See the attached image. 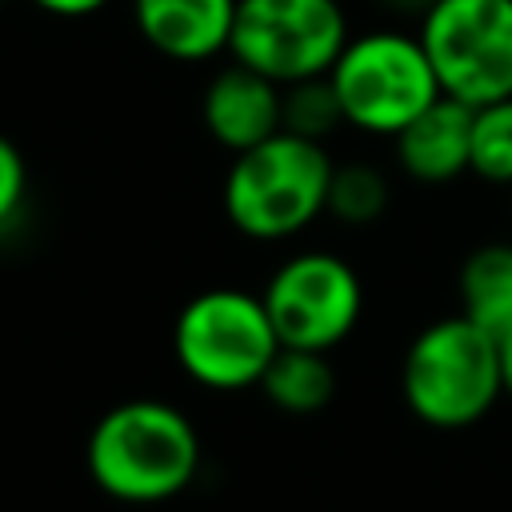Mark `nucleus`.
<instances>
[{
	"label": "nucleus",
	"mask_w": 512,
	"mask_h": 512,
	"mask_svg": "<svg viewBox=\"0 0 512 512\" xmlns=\"http://www.w3.org/2000/svg\"><path fill=\"white\" fill-rule=\"evenodd\" d=\"M88 476L120 504H160L180 496L200 468V436L168 400L112 404L88 432Z\"/></svg>",
	"instance_id": "f257e3e1"
},
{
	"label": "nucleus",
	"mask_w": 512,
	"mask_h": 512,
	"mask_svg": "<svg viewBox=\"0 0 512 512\" xmlns=\"http://www.w3.org/2000/svg\"><path fill=\"white\" fill-rule=\"evenodd\" d=\"M336 160L324 144L276 132L272 140L236 152L220 200L228 224L248 240H292L328 208Z\"/></svg>",
	"instance_id": "f03ea898"
},
{
	"label": "nucleus",
	"mask_w": 512,
	"mask_h": 512,
	"mask_svg": "<svg viewBox=\"0 0 512 512\" xmlns=\"http://www.w3.org/2000/svg\"><path fill=\"white\" fill-rule=\"evenodd\" d=\"M400 392L416 420L468 428L504 396L500 340L468 316H440L416 332L400 364Z\"/></svg>",
	"instance_id": "7ed1b4c3"
},
{
	"label": "nucleus",
	"mask_w": 512,
	"mask_h": 512,
	"mask_svg": "<svg viewBox=\"0 0 512 512\" xmlns=\"http://www.w3.org/2000/svg\"><path fill=\"white\" fill-rule=\"evenodd\" d=\"M328 84L344 124L368 136H396L408 120L444 96L420 36H404L396 28L348 36L344 52L328 68Z\"/></svg>",
	"instance_id": "20e7f679"
},
{
	"label": "nucleus",
	"mask_w": 512,
	"mask_h": 512,
	"mask_svg": "<svg viewBox=\"0 0 512 512\" xmlns=\"http://www.w3.org/2000/svg\"><path fill=\"white\" fill-rule=\"evenodd\" d=\"M172 352L188 380L212 392H240L260 384L280 352V336L260 296L240 288H204L180 308L172 324Z\"/></svg>",
	"instance_id": "39448f33"
},
{
	"label": "nucleus",
	"mask_w": 512,
	"mask_h": 512,
	"mask_svg": "<svg viewBox=\"0 0 512 512\" xmlns=\"http://www.w3.org/2000/svg\"><path fill=\"white\" fill-rule=\"evenodd\" d=\"M416 36L444 96L468 108L512 96V0H436Z\"/></svg>",
	"instance_id": "423d86ee"
},
{
	"label": "nucleus",
	"mask_w": 512,
	"mask_h": 512,
	"mask_svg": "<svg viewBox=\"0 0 512 512\" xmlns=\"http://www.w3.org/2000/svg\"><path fill=\"white\" fill-rule=\"evenodd\" d=\"M348 36L340 0H236L228 52L236 64L288 88L328 76Z\"/></svg>",
	"instance_id": "0eeeda50"
},
{
	"label": "nucleus",
	"mask_w": 512,
	"mask_h": 512,
	"mask_svg": "<svg viewBox=\"0 0 512 512\" xmlns=\"http://www.w3.org/2000/svg\"><path fill=\"white\" fill-rule=\"evenodd\" d=\"M264 312L280 336V348L332 352L348 340L364 312V288L348 260L336 252L288 256L260 292Z\"/></svg>",
	"instance_id": "6e6552de"
},
{
	"label": "nucleus",
	"mask_w": 512,
	"mask_h": 512,
	"mask_svg": "<svg viewBox=\"0 0 512 512\" xmlns=\"http://www.w3.org/2000/svg\"><path fill=\"white\" fill-rule=\"evenodd\" d=\"M280 104H284V88L276 80L232 60L208 80L200 116L208 136L236 156L280 132Z\"/></svg>",
	"instance_id": "1a4fd4ad"
},
{
	"label": "nucleus",
	"mask_w": 512,
	"mask_h": 512,
	"mask_svg": "<svg viewBox=\"0 0 512 512\" xmlns=\"http://www.w3.org/2000/svg\"><path fill=\"white\" fill-rule=\"evenodd\" d=\"M136 32L168 60H212L228 52L236 0H132Z\"/></svg>",
	"instance_id": "9d476101"
},
{
	"label": "nucleus",
	"mask_w": 512,
	"mask_h": 512,
	"mask_svg": "<svg viewBox=\"0 0 512 512\" xmlns=\"http://www.w3.org/2000/svg\"><path fill=\"white\" fill-rule=\"evenodd\" d=\"M400 168L420 184H448L460 172H468V148H472V108L440 96L432 100L416 120H408L392 136Z\"/></svg>",
	"instance_id": "9b49d317"
},
{
	"label": "nucleus",
	"mask_w": 512,
	"mask_h": 512,
	"mask_svg": "<svg viewBox=\"0 0 512 512\" xmlns=\"http://www.w3.org/2000/svg\"><path fill=\"white\" fill-rule=\"evenodd\" d=\"M460 316L492 332L496 340L512 328V244L492 240L464 256L460 264Z\"/></svg>",
	"instance_id": "f8f14e48"
},
{
	"label": "nucleus",
	"mask_w": 512,
	"mask_h": 512,
	"mask_svg": "<svg viewBox=\"0 0 512 512\" xmlns=\"http://www.w3.org/2000/svg\"><path fill=\"white\" fill-rule=\"evenodd\" d=\"M272 408L288 416H312L328 408L336 396V368L328 352H308V348H280L268 364V372L256 384Z\"/></svg>",
	"instance_id": "ddd939ff"
},
{
	"label": "nucleus",
	"mask_w": 512,
	"mask_h": 512,
	"mask_svg": "<svg viewBox=\"0 0 512 512\" xmlns=\"http://www.w3.org/2000/svg\"><path fill=\"white\" fill-rule=\"evenodd\" d=\"M384 208H388V180H384L380 168L360 164V160H348V164L332 168L328 208H324L332 220L364 228V224H376L384 216Z\"/></svg>",
	"instance_id": "4468645a"
},
{
	"label": "nucleus",
	"mask_w": 512,
	"mask_h": 512,
	"mask_svg": "<svg viewBox=\"0 0 512 512\" xmlns=\"http://www.w3.org/2000/svg\"><path fill=\"white\" fill-rule=\"evenodd\" d=\"M468 172H476L488 184L512 188V96L484 104V108H472Z\"/></svg>",
	"instance_id": "2eb2a0df"
},
{
	"label": "nucleus",
	"mask_w": 512,
	"mask_h": 512,
	"mask_svg": "<svg viewBox=\"0 0 512 512\" xmlns=\"http://www.w3.org/2000/svg\"><path fill=\"white\" fill-rule=\"evenodd\" d=\"M340 124H344V112L336 104V92H332L328 76H312V80H300V84L284 88L280 132H292V136L324 144Z\"/></svg>",
	"instance_id": "dca6fc26"
},
{
	"label": "nucleus",
	"mask_w": 512,
	"mask_h": 512,
	"mask_svg": "<svg viewBox=\"0 0 512 512\" xmlns=\"http://www.w3.org/2000/svg\"><path fill=\"white\" fill-rule=\"evenodd\" d=\"M24 196H28V164L20 148L0 132V232L20 216Z\"/></svg>",
	"instance_id": "f3484780"
},
{
	"label": "nucleus",
	"mask_w": 512,
	"mask_h": 512,
	"mask_svg": "<svg viewBox=\"0 0 512 512\" xmlns=\"http://www.w3.org/2000/svg\"><path fill=\"white\" fill-rule=\"evenodd\" d=\"M32 8L48 12V16H60V20H80V16H92L100 12L108 0H28Z\"/></svg>",
	"instance_id": "a211bd4d"
},
{
	"label": "nucleus",
	"mask_w": 512,
	"mask_h": 512,
	"mask_svg": "<svg viewBox=\"0 0 512 512\" xmlns=\"http://www.w3.org/2000/svg\"><path fill=\"white\" fill-rule=\"evenodd\" d=\"M500 368H504V396L512 400V328L500 336Z\"/></svg>",
	"instance_id": "6ab92c4d"
},
{
	"label": "nucleus",
	"mask_w": 512,
	"mask_h": 512,
	"mask_svg": "<svg viewBox=\"0 0 512 512\" xmlns=\"http://www.w3.org/2000/svg\"><path fill=\"white\" fill-rule=\"evenodd\" d=\"M384 4H392V8H408V12H420V16H424L436 0H384Z\"/></svg>",
	"instance_id": "aec40b11"
},
{
	"label": "nucleus",
	"mask_w": 512,
	"mask_h": 512,
	"mask_svg": "<svg viewBox=\"0 0 512 512\" xmlns=\"http://www.w3.org/2000/svg\"><path fill=\"white\" fill-rule=\"evenodd\" d=\"M0 4H4V0H0Z\"/></svg>",
	"instance_id": "412c9836"
}]
</instances>
